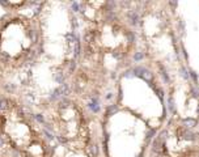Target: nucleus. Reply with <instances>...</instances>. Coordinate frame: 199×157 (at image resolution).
Returning a JSON list of instances; mask_svg holds the SVG:
<instances>
[{"instance_id": "f257e3e1", "label": "nucleus", "mask_w": 199, "mask_h": 157, "mask_svg": "<svg viewBox=\"0 0 199 157\" xmlns=\"http://www.w3.org/2000/svg\"><path fill=\"white\" fill-rule=\"evenodd\" d=\"M59 68L62 70L63 72L67 75V76H68V75H74L76 68H77V60H75V59H67L66 62H64L62 66L59 67Z\"/></svg>"}, {"instance_id": "f03ea898", "label": "nucleus", "mask_w": 199, "mask_h": 157, "mask_svg": "<svg viewBox=\"0 0 199 157\" xmlns=\"http://www.w3.org/2000/svg\"><path fill=\"white\" fill-rule=\"evenodd\" d=\"M86 108H88L89 111H92L93 114H98L101 111V109H102L100 97H90L89 101L86 102Z\"/></svg>"}, {"instance_id": "7ed1b4c3", "label": "nucleus", "mask_w": 199, "mask_h": 157, "mask_svg": "<svg viewBox=\"0 0 199 157\" xmlns=\"http://www.w3.org/2000/svg\"><path fill=\"white\" fill-rule=\"evenodd\" d=\"M85 151L89 157H98L100 156V147L96 141H89L85 147Z\"/></svg>"}, {"instance_id": "20e7f679", "label": "nucleus", "mask_w": 199, "mask_h": 157, "mask_svg": "<svg viewBox=\"0 0 199 157\" xmlns=\"http://www.w3.org/2000/svg\"><path fill=\"white\" fill-rule=\"evenodd\" d=\"M96 38H97V30L96 29H86L85 30V33H84V42H85V45H92L95 43V41H96Z\"/></svg>"}, {"instance_id": "39448f33", "label": "nucleus", "mask_w": 199, "mask_h": 157, "mask_svg": "<svg viewBox=\"0 0 199 157\" xmlns=\"http://www.w3.org/2000/svg\"><path fill=\"white\" fill-rule=\"evenodd\" d=\"M11 111L9 110V97H7L4 93H0V114H5Z\"/></svg>"}, {"instance_id": "423d86ee", "label": "nucleus", "mask_w": 199, "mask_h": 157, "mask_svg": "<svg viewBox=\"0 0 199 157\" xmlns=\"http://www.w3.org/2000/svg\"><path fill=\"white\" fill-rule=\"evenodd\" d=\"M0 88H2L3 92H5V94H16L17 89H19L16 84H14V83H9V81L0 84Z\"/></svg>"}, {"instance_id": "0eeeda50", "label": "nucleus", "mask_w": 199, "mask_h": 157, "mask_svg": "<svg viewBox=\"0 0 199 157\" xmlns=\"http://www.w3.org/2000/svg\"><path fill=\"white\" fill-rule=\"evenodd\" d=\"M67 77H68V76H67V75L64 73L60 68H59V70H56L55 72L53 73V80L55 81L56 84H59V85H62V84L66 83V81H67Z\"/></svg>"}, {"instance_id": "6e6552de", "label": "nucleus", "mask_w": 199, "mask_h": 157, "mask_svg": "<svg viewBox=\"0 0 199 157\" xmlns=\"http://www.w3.org/2000/svg\"><path fill=\"white\" fill-rule=\"evenodd\" d=\"M59 89H60V93H62L63 97H70L74 93V85H72V83H68V81H66L62 85H59Z\"/></svg>"}, {"instance_id": "1a4fd4ad", "label": "nucleus", "mask_w": 199, "mask_h": 157, "mask_svg": "<svg viewBox=\"0 0 199 157\" xmlns=\"http://www.w3.org/2000/svg\"><path fill=\"white\" fill-rule=\"evenodd\" d=\"M72 103L74 102L70 99V97H63L55 103V106H56V109L59 110V111H63V110H67L68 108H70Z\"/></svg>"}, {"instance_id": "9d476101", "label": "nucleus", "mask_w": 199, "mask_h": 157, "mask_svg": "<svg viewBox=\"0 0 199 157\" xmlns=\"http://www.w3.org/2000/svg\"><path fill=\"white\" fill-rule=\"evenodd\" d=\"M64 39L70 46H72L76 42H80V34H77L76 31H68L64 34Z\"/></svg>"}, {"instance_id": "9b49d317", "label": "nucleus", "mask_w": 199, "mask_h": 157, "mask_svg": "<svg viewBox=\"0 0 199 157\" xmlns=\"http://www.w3.org/2000/svg\"><path fill=\"white\" fill-rule=\"evenodd\" d=\"M80 56H83V43L80 42H76L72 45V59L77 60Z\"/></svg>"}, {"instance_id": "f8f14e48", "label": "nucleus", "mask_w": 199, "mask_h": 157, "mask_svg": "<svg viewBox=\"0 0 199 157\" xmlns=\"http://www.w3.org/2000/svg\"><path fill=\"white\" fill-rule=\"evenodd\" d=\"M127 17H128V22L131 25H137L139 24V12H137L136 9H130L127 12Z\"/></svg>"}, {"instance_id": "ddd939ff", "label": "nucleus", "mask_w": 199, "mask_h": 157, "mask_svg": "<svg viewBox=\"0 0 199 157\" xmlns=\"http://www.w3.org/2000/svg\"><path fill=\"white\" fill-rule=\"evenodd\" d=\"M117 111H118V105H117V103H111V105H107L106 108H105V115H106V117L114 115Z\"/></svg>"}, {"instance_id": "4468645a", "label": "nucleus", "mask_w": 199, "mask_h": 157, "mask_svg": "<svg viewBox=\"0 0 199 157\" xmlns=\"http://www.w3.org/2000/svg\"><path fill=\"white\" fill-rule=\"evenodd\" d=\"M41 134L43 135V139L46 140V143H53V141H55V135H54L53 132H50V131L45 130V128H42V130H41Z\"/></svg>"}, {"instance_id": "2eb2a0df", "label": "nucleus", "mask_w": 199, "mask_h": 157, "mask_svg": "<svg viewBox=\"0 0 199 157\" xmlns=\"http://www.w3.org/2000/svg\"><path fill=\"white\" fill-rule=\"evenodd\" d=\"M32 118H33V122H35L37 124H41V126L46 122V118H45V115H43L42 113H33Z\"/></svg>"}, {"instance_id": "dca6fc26", "label": "nucleus", "mask_w": 199, "mask_h": 157, "mask_svg": "<svg viewBox=\"0 0 199 157\" xmlns=\"http://www.w3.org/2000/svg\"><path fill=\"white\" fill-rule=\"evenodd\" d=\"M55 141L59 145H66V144L70 143V138L64 136V135H62V134H58V135H55Z\"/></svg>"}, {"instance_id": "f3484780", "label": "nucleus", "mask_w": 199, "mask_h": 157, "mask_svg": "<svg viewBox=\"0 0 199 157\" xmlns=\"http://www.w3.org/2000/svg\"><path fill=\"white\" fill-rule=\"evenodd\" d=\"M71 28H72V31H75L76 29H79L80 28V20H79V17H76L75 15H72L71 13Z\"/></svg>"}, {"instance_id": "a211bd4d", "label": "nucleus", "mask_w": 199, "mask_h": 157, "mask_svg": "<svg viewBox=\"0 0 199 157\" xmlns=\"http://www.w3.org/2000/svg\"><path fill=\"white\" fill-rule=\"evenodd\" d=\"M79 9H80V3L77 1H71L70 4V10L72 13H79Z\"/></svg>"}, {"instance_id": "6ab92c4d", "label": "nucleus", "mask_w": 199, "mask_h": 157, "mask_svg": "<svg viewBox=\"0 0 199 157\" xmlns=\"http://www.w3.org/2000/svg\"><path fill=\"white\" fill-rule=\"evenodd\" d=\"M126 37H127V41L130 42V43H132V42H135V33L131 30L126 31Z\"/></svg>"}, {"instance_id": "aec40b11", "label": "nucleus", "mask_w": 199, "mask_h": 157, "mask_svg": "<svg viewBox=\"0 0 199 157\" xmlns=\"http://www.w3.org/2000/svg\"><path fill=\"white\" fill-rule=\"evenodd\" d=\"M143 59H144V54H143V52L137 51V52L134 54V60H135V62H140V60H143Z\"/></svg>"}, {"instance_id": "412c9836", "label": "nucleus", "mask_w": 199, "mask_h": 157, "mask_svg": "<svg viewBox=\"0 0 199 157\" xmlns=\"http://www.w3.org/2000/svg\"><path fill=\"white\" fill-rule=\"evenodd\" d=\"M5 147V138L4 135H0V151Z\"/></svg>"}, {"instance_id": "4be33fe9", "label": "nucleus", "mask_w": 199, "mask_h": 157, "mask_svg": "<svg viewBox=\"0 0 199 157\" xmlns=\"http://www.w3.org/2000/svg\"><path fill=\"white\" fill-rule=\"evenodd\" d=\"M111 98H113V93H109L106 96V99H111Z\"/></svg>"}]
</instances>
